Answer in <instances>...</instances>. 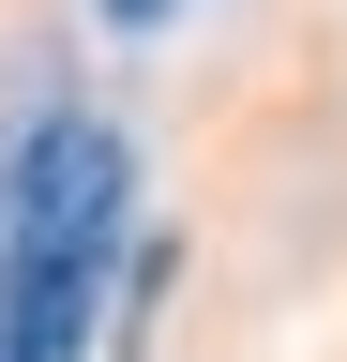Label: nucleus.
I'll return each instance as SVG.
<instances>
[{"instance_id":"f257e3e1","label":"nucleus","mask_w":347,"mask_h":362,"mask_svg":"<svg viewBox=\"0 0 347 362\" xmlns=\"http://www.w3.org/2000/svg\"><path fill=\"white\" fill-rule=\"evenodd\" d=\"M121 121L61 106L46 136L0 181V347L16 362H91V317H106V257H121Z\"/></svg>"},{"instance_id":"f03ea898","label":"nucleus","mask_w":347,"mask_h":362,"mask_svg":"<svg viewBox=\"0 0 347 362\" xmlns=\"http://www.w3.org/2000/svg\"><path fill=\"white\" fill-rule=\"evenodd\" d=\"M106 16H121V30H151V16H182V0H106Z\"/></svg>"}]
</instances>
